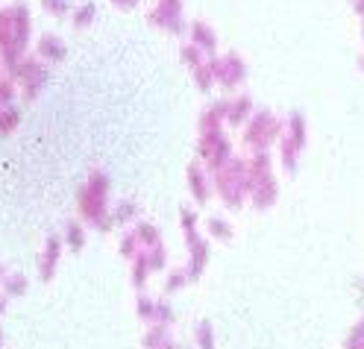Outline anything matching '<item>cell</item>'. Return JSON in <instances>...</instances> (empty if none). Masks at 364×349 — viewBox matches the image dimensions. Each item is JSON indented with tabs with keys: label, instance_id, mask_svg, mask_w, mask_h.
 Segmentation results:
<instances>
[{
	"label": "cell",
	"instance_id": "1",
	"mask_svg": "<svg viewBox=\"0 0 364 349\" xmlns=\"http://www.w3.org/2000/svg\"><path fill=\"white\" fill-rule=\"evenodd\" d=\"M77 218L88 226L100 232V235H109L115 229V215H112V179L106 171L91 168L85 182L77 191Z\"/></svg>",
	"mask_w": 364,
	"mask_h": 349
},
{
	"label": "cell",
	"instance_id": "2",
	"mask_svg": "<svg viewBox=\"0 0 364 349\" xmlns=\"http://www.w3.org/2000/svg\"><path fill=\"white\" fill-rule=\"evenodd\" d=\"M33 53V12L27 4L0 6V62L12 68Z\"/></svg>",
	"mask_w": 364,
	"mask_h": 349
},
{
	"label": "cell",
	"instance_id": "3",
	"mask_svg": "<svg viewBox=\"0 0 364 349\" xmlns=\"http://www.w3.org/2000/svg\"><path fill=\"white\" fill-rule=\"evenodd\" d=\"M212 185H215V197L220 200V205L226 212H238L250 203V161L247 156H232L223 168H218L212 173Z\"/></svg>",
	"mask_w": 364,
	"mask_h": 349
},
{
	"label": "cell",
	"instance_id": "4",
	"mask_svg": "<svg viewBox=\"0 0 364 349\" xmlns=\"http://www.w3.org/2000/svg\"><path fill=\"white\" fill-rule=\"evenodd\" d=\"M250 205L256 212H270L279 203V173L273 153H250Z\"/></svg>",
	"mask_w": 364,
	"mask_h": 349
},
{
	"label": "cell",
	"instance_id": "5",
	"mask_svg": "<svg viewBox=\"0 0 364 349\" xmlns=\"http://www.w3.org/2000/svg\"><path fill=\"white\" fill-rule=\"evenodd\" d=\"M306 150H309V121H306V114L303 112H288L282 135H279V144H277L279 168L285 173H297Z\"/></svg>",
	"mask_w": 364,
	"mask_h": 349
},
{
	"label": "cell",
	"instance_id": "6",
	"mask_svg": "<svg viewBox=\"0 0 364 349\" xmlns=\"http://www.w3.org/2000/svg\"><path fill=\"white\" fill-rule=\"evenodd\" d=\"M282 127H285V118H279L277 112L256 109V114L241 129V147L247 150V156L250 153H273L279 144Z\"/></svg>",
	"mask_w": 364,
	"mask_h": 349
},
{
	"label": "cell",
	"instance_id": "7",
	"mask_svg": "<svg viewBox=\"0 0 364 349\" xmlns=\"http://www.w3.org/2000/svg\"><path fill=\"white\" fill-rule=\"evenodd\" d=\"M9 74L18 85V97L24 103H36L44 95V88L50 85V65L41 62L36 53H27L21 62H15Z\"/></svg>",
	"mask_w": 364,
	"mask_h": 349
},
{
	"label": "cell",
	"instance_id": "8",
	"mask_svg": "<svg viewBox=\"0 0 364 349\" xmlns=\"http://www.w3.org/2000/svg\"><path fill=\"white\" fill-rule=\"evenodd\" d=\"M209 68L215 74V85L220 91H226V95H238V91L244 88L247 82V62L244 56H238L235 50H223V53H215L209 59Z\"/></svg>",
	"mask_w": 364,
	"mask_h": 349
},
{
	"label": "cell",
	"instance_id": "9",
	"mask_svg": "<svg viewBox=\"0 0 364 349\" xmlns=\"http://www.w3.org/2000/svg\"><path fill=\"white\" fill-rule=\"evenodd\" d=\"M232 156H235V144H232V138L226 135V129L197 132V159H200L212 173H215L218 168H223Z\"/></svg>",
	"mask_w": 364,
	"mask_h": 349
},
{
	"label": "cell",
	"instance_id": "10",
	"mask_svg": "<svg viewBox=\"0 0 364 349\" xmlns=\"http://www.w3.org/2000/svg\"><path fill=\"white\" fill-rule=\"evenodd\" d=\"M147 21H150V27H156L159 33H168V36L188 33V18H186L182 0H156L147 9Z\"/></svg>",
	"mask_w": 364,
	"mask_h": 349
},
{
	"label": "cell",
	"instance_id": "11",
	"mask_svg": "<svg viewBox=\"0 0 364 349\" xmlns=\"http://www.w3.org/2000/svg\"><path fill=\"white\" fill-rule=\"evenodd\" d=\"M168 267V247L165 244H159V247H150V249H141L135 259L129 262V282L135 291H144L147 282L156 276V273H162Z\"/></svg>",
	"mask_w": 364,
	"mask_h": 349
},
{
	"label": "cell",
	"instance_id": "12",
	"mask_svg": "<svg viewBox=\"0 0 364 349\" xmlns=\"http://www.w3.org/2000/svg\"><path fill=\"white\" fill-rule=\"evenodd\" d=\"M182 238H186V270H188V279L191 282H200L203 273L209 267V259H212V241L206 238V232L200 226L197 229H186L182 232Z\"/></svg>",
	"mask_w": 364,
	"mask_h": 349
},
{
	"label": "cell",
	"instance_id": "13",
	"mask_svg": "<svg viewBox=\"0 0 364 349\" xmlns=\"http://www.w3.org/2000/svg\"><path fill=\"white\" fill-rule=\"evenodd\" d=\"M135 314L144 326H171L176 323V311L168 299H156V296H147L144 291L135 296Z\"/></svg>",
	"mask_w": 364,
	"mask_h": 349
},
{
	"label": "cell",
	"instance_id": "14",
	"mask_svg": "<svg viewBox=\"0 0 364 349\" xmlns=\"http://www.w3.org/2000/svg\"><path fill=\"white\" fill-rule=\"evenodd\" d=\"M186 185H188V197L197 208L209 205V200L215 197V185H212V171L203 165V161H188L186 168Z\"/></svg>",
	"mask_w": 364,
	"mask_h": 349
},
{
	"label": "cell",
	"instance_id": "15",
	"mask_svg": "<svg viewBox=\"0 0 364 349\" xmlns=\"http://www.w3.org/2000/svg\"><path fill=\"white\" fill-rule=\"evenodd\" d=\"M62 255H65V241H62V232H50L48 238H44L41 249H38V262H36V270H38V279L41 282H50L56 276L59 264H62Z\"/></svg>",
	"mask_w": 364,
	"mask_h": 349
},
{
	"label": "cell",
	"instance_id": "16",
	"mask_svg": "<svg viewBox=\"0 0 364 349\" xmlns=\"http://www.w3.org/2000/svg\"><path fill=\"white\" fill-rule=\"evenodd\" d=\"M256 114V103L250 95L238 91V95L226 97V129H244V124Z\"/></svg>",
	"mask_w": 364,
	"mask_h": 349
},
{
	"label": "cell",
	"instance_id": "17",
	"mask_svg": "<svg viewBox=\"0 0 364 349\" xmlns=\"http://www.w3.org/2000/svg\"><path fill=\"white\" fill-rule=\"evenodd\" d=\"M33 53H36L41 62H48V65L53 68V65H59V62L68 59V44H65V38L56 36V33H44V36L36 38Z\"/></svg>",
	"mask_w": 364,
	"mask_h": 349
},
{
	"label": "cell",
	"instance_id": "18",
	"mask_svg": "<svg viewBox=\"0 0 364 349\" xmlns=\"http://www.w3.org/2000/svg\"><path fill=\"white\" fill-rule=\"evenodd\" d=\"M188 41L194 44V48H200L206 56H215V53H220L218 50V33H215V27L212 24H206V21H188Z\"/></svg>",
	"mask_w": 364,
	"mask_h": 349
},
{
	"label": "cell",
	"instance_id": "19",
	"mask_svg": "<svg viewBox=\"0 0 364 349\" xmlns=\"http://www.w3.org/2000/svg\"><path fill=\"white\" fill-rule=\"evenodd\" d=\"M212 129H226V97L206 103V109L200 112L197 132H212Z\"/></svg>",
	"mask_w": 364,
	"mask_h": 349
},
{
	"label": "cell",
	"instance_id": "20",
	"mask_svg": "<svg viewBox=\"0 0 364 349\" xmlns=\"http://www.w3.org/2000/svg\"><path fill=\"white\" fill-rule=\"evenodd\" d=\"M62 241L68 252H82L88 244V226L80 218H68L62 226Z\"/></svg>",
	"mask_w": 364,
	"mask_h": 349
},
{
	"label": "cell",
	"instance_id": "21",
	"mask_svg": "<svg viewBox=\"0 0 364 349\" xmlns=\"http://www.w3.org/2000/svg\"><path fill=\"white\" fill-rule=\"evenodd\" d=\"M203 232H206L209 241H218V244H230L235 238V226L230 218L223 215H209L206 220H203Z\"/></svg>",
	"mask_w": 364,
	"mask_h": 349
},
{
	"label": "cell",
	"instance_id": "22",
	"mask_svg": "<svg viewBox=\"0 0 364 349\" xmlns=\"http://www.w3.org/2000/svg\"><path fill=\"white\" fill-rule=\"evenodd\" d=\"M141 349H179V343L171 335V326H147V332L141 338Z\"/></svg>",
	"mask_w": 364,
	"mask_h": 349
},
{
	"label": "cell",
	"instance_id": "23",
	"mask_svg": "<svg viewBox=\"0 0 364 349\" xmlns=\"http://www.w3.org/2000/svg\"><path fill=\"white\" fill-rule=\"evenodd\" d=\"M132 232H135V238H139L141 249H150V247L165 244V238H162V229H159L156 223H150V220H139V223L132 226Z\"/></svg>",
	"mask_w": 364,
	"mask_h": 349
},
{
	"label": "cell",
	"instance_id": "24",
	"mask_svg": "<svg viewBox=\"0 0 364 349\" xmlns=\"http://www.w3.org/2000/svg\"><path fill=\"white\" fill-rule=\"evenodd\" d=\"M95 21H97V4H95V0H82V4H74V12H71L74 30H88Z\"/></svg>",
	"mask_w": 364,
	"mask_h": 349
},
{
	"label": "cell",
	"instance_id": "25",
	"mask_svg": "<svg viewBox=\"0 0 364 349\" xmlns=\"http://www.w3.org/2000/svg\"><path fill=\"white\" fill-rule=\"evenodd\" d=\"M18 129H21V106L18 103L0 106V138H9Z\"/></svg>",
	"mask_w": 364,
	"mask_h": 349
},
{
	"label": "cell",
	"instance_id": "26",
	"mask_svg": "<svg viewBox=\"0 0 364 349\" xmlns=\"http://www.w3.org/2000/svg\"><path fill=\"white\" fill-rule=\"evenodd\" d=\"M112 215H115V223L118 226H135L139 223V215H141V208L135 200H121L112 205Z\"/></svg>",
	"mask_w": 364,
	"mask_h": 349
},
{
	"label": "cell",
	"instance_id": "27",
	"mask_svg": "<svg viewBox=\"0 0 364 349\" xmlns=\"http://www.w3.org/2000/svg\"><path fill=\"white\" fill-rule=\"evenodd\" d=\"M0 288H4V294L9 296V299H21V296H27V291H30V279L24 276V273H6V279L0 282Z\"/></svg>",
	"mask_w": 364,
	"mask_h": 349
},
{
	"label": "cell",
	"instance_id": "28",
	"mask_svg": "<svg viewBox=\"0 0 364 349\" xmlns=\"http://www.w3.org/2000/svg\"><path fill=\"white\" fill-rule=\"evenodd\" d=\"M186 285H191V279H188V270L186 267H171L162 279V294L171 296V294H179Z\"/></svg>",
	"mask_w": 364,
	"mask_h": 349
},
{
	"label": "cell",
	"instance_id": "29",
	"mask_svg": "<svg viewBox=\"0 0 364 349\" xmlns=\"http://www.w3.org/2000/svg\"><path fill=\"white\" fill-rule=\"evenodd\" d=\"M191 340H194V349H218V340H215V326L209 320H200L191 332Z\"/></svg>",
	"mask_w": 364,
	"mask_h": 349
},
{
	"label": "cell",
	"instance_id": "30",
	"mask_svg": "<svg viewBox=\"0 0 364 349\" xmlns=\"http://www.w3.org/2000/svg\"><path fill=\"white\" fill-rule=\"evenodd\" d=\"M18 100H21V97H18V85H15L12 74H9V68L0 62V106L18 103Z\"/></svg>",
	"mask_w": 364,
	"mask_h": 349
},
{
	"label": "cell",
	"instance_id": "31",
	"mask_svg": "<svg viewBox=\"0 0 364 349\" xmlns=\"http://www.w3.org/2000/svg\"><path fill=\"white\" fill-rule=\"evenodd\" d=\"M179 59H182V65L188 68V74H191V71H197V68H203V65L209 62V56L203 53L200 48H194L191 41H186V44L179 48Z\"/></svg>",
	"mask_w": 364,
	"mask_h": 349
},
{
	"label": "cell",
	"instance_id": "32",
	"mask_svg": "<svg viewBox=\"0 0 364 349\" xmlns=\"http://www.w3.org/2000/svg\"><path fill=\"white\" fill-rule=\"evenodd\" d=\"M139 252H141L139 238H135V232H132V229H127L124 235H121V241H118V255H121V259H127V262H132Z\"/></svg>",
	"mask_w": 364,
	"mask_h": 349
},
{
	"label": "cell",
	"instance_id": "33",
	"mask_svg": "<svg viewBox=\"0 0 364 349\" xmlns=\"http://www.w3.org/2000/svg\"><path fill=\"white\" fill-rule=\"evenodd\" d=\"M41 9L48 12L50 18H71L74 4L71 0H41Z\"/></svg>",
	"mask_w": 364,
	"mask_h": 349
},
{
	"label": "cell",
	"instance_id": "34",
	"mask_svg": "<svg viewBox=\"0 0 364 349\" xmlns=\"http://www.w3.org/2000/svg\"><path fill=\"white\" fill-rule=\"evenodd\" d=\"M344 349H364V314L350 326V332L344 338Z\"/></svg>",
	"mask_w": 364,
	"mask_h": 349
},
{
	"label": "cell",
	"instance_id": "35",
	"mask_svg": "<svg viewBox=\"0 0 364 349\" xmlns=\"http://www.w3.org/2000/svg\"><path fill=\"white\" fill-rule=\"evenodd\" d=\"M200 226V212L194 205H182L179 208V229L186 232V229H197Z\"/></svg>",
	"mask_w": 364,
	"mask_h": 349
},
{
	"label": "cell",
	"instance_id": "36",
	"mask_svg": "<svg viewBox=\"0 0 364 349\" xmlns=\"http://www.w3.org/2000/svg\"><path fill=\"white\" fill-rule=\"evenodd\" d=\"M112 4H115L118 9H124V12H129V9H135L139 4H144V0H112Z\"/></svg>",
	"mask_w": 364,
	"mask_h": 349
},
{
	"label": "cell",
	"instance_id": "37",
	"mask_svg": "<svg viewBox=\"0 0 364 349\" xmlns=\"http://www.w3.org/2000/svg\"><path fill=\"white\" fill-rule=\"evenodd\" d=\"M9 302H12V299H9L6 294H4V288H0V317H4V314H6V308H9Z\"/></svg>",
	"mask_w": 364,
	"mask_h": 349
},
{
	"label": "cell",
	"instance_id": "38",
	"mask_svg": "<svg viewBox=\"0 0 364 349\" xmlns=\"http://www.w3.org/2000/svg\"><path fill=\"white\" fill-rule=\"evenodd\" d=\"M353 12L358 15V21H364V0H353Z\"/></svg>",
	"mask_w": 364,
	"mask_h": 349
},
{
	"label": "cell",
	"instance_id": "39",
	"mask_svg": "<svg viewBox=\"0 0 364 349\" xmlns=\"http://www.w3.org/2000/svg\"><path fill=\"white\" fill-rule=\"evenodd\" d=\"M355 294H358V302L364 306V279H358V282H355Z\"/></svg>",
	"mask_w": 364,
	"mask_h": 349
},
{
	"label": "cell",
	"instance_id": "40",
	"mask_svg": "<svg viewBox=\"0 0 364 349\" xmlns=\"http://www.w3.org/2000/svg\"><path fill=\"white\" fill-rule=\"evenodd\" d=\"M6 273H9V270H6V264L0 262V282H4V279H6Z\"/></svg>",
	"mask_w": 364,
	"mask_h": 349
},
{
	"label": "cell",
	"instance_id": "41",
	"mask_svg": "<svg viewBox=\"0 0 364 349\" xmlns=\"http://www.w3.org/2000/svg\"><path fill=\"white\" fill-rule=\"evenodd\" d=\"M0 349H4V326H0Z\"/></svg>",
	"mask_w": 364,
	"mask_h": 349
},
{
	"label": "cell",
	"instance_id": "42",
	"mask_svg": "<svg viewBox=\"0 0 364 349\" xmlns=\"http://www.w3.org/2000/svg\"><path fill=\"white\" fill-rule=\"evenodd\" d=\"M358 68H361V71H364V53L358 56Z\"/></svg>",
	"mask_w": 364,
	"mask_h": 349
},
{
	"label": "cell",
	"instance_id": "43",
	"mask_svg": "<svg viewBox=\"0 0 364 349\" xmlns=\"http://www.w3.org/2000/svg\"><path fill=\"white\" fill-rule=\"evenodd\" d=\"M361 44H364V21H361Z\"/></svg>",
	"mask_w": 364,
	"mask_h": 349
}]
</instances>
